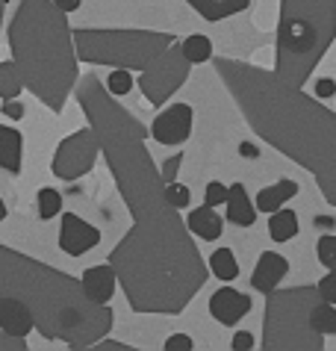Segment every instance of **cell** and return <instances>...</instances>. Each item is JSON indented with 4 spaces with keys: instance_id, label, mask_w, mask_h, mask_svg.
I'll use <instances>...</instances> for the list:
<instances>
[{
    "instance_id": "1",
    "label": "cell",
    "mask_w": 336,
    "mask_h": 351,
    "mask_svg": "<svg viewBox=\"0 0 336 351\" xmlns=\"http://www.w3.org/2000/svg\"><path fill=\"white\" fill-rule=\"evenodd\" d=\"M77 101L101 142L110 174L133 216V228L106 260L115 269L127 304L133 313H183L206 284L210 269L195 245L192 230L168 201L165 180L145 145L147 130L95 74L80 80Z\"/></svg>"
},
{
    "instance_id": "2",
    "label": "cell",
    "mask_w": 336,
    "mask_h": 351,
    "mask_svg": "<svg viewBox=\"0 0 336 351\" xmlns=\"http://www.w3.org/2000/svg\"><path fill=\"white\" fill-rule=\"evenodd\" d=\"M215 74L248 128L286 160L307 169L324 201L336 207V112L260 65L219 56Z\"/></svg>"
},
{
    "instance_id": "3",
    "label": "cell",
    "mask_w": 336,
    "mask_h": 351,
    "mask_svg": "<svg viewBox=\"0 0 336 351\" xmlns=\"http://www.w3.org/2000/svg\"><path fill=\"white\" fill-rule=\"evenodd\" d=\"M21 298L36 316V330L45 339H59L68 348H92L112 330V310L86 295L83 280L47 263L0 245V301Z\"/></svg>"
},
{
    "instance_id": "4",
    "label": "cell",
    "mask_w": 336,
    "mask_h": 351,
    "mask_svg": "<svg viewBox=\"0 0 336 351\" xmlns=\"http://www.w3.org/2000/svg\"><path fill=\"white\" fill-rule=\"evenodd\" d=\"M9 51L21 83L51 112H62L80 80L68 15L53 0H21L9 24Z\"/></svg>"
},
{
    "instance_id": "5",
    "label": "cell",
    "mask_w": 336,
    "mask_h": 351,
    "mask_svg": "<svg viewBox=\"0 0 336 351\" xmlns=\"http://www.w3.org/2000/svg\"><path fill=\"white\" fill-rule=\"evenodd\" d=\"M80 62L139 71L147 104L163 106L189 77L192 62L171 33L156 30H74Z\"/></svg>"
},
{
    "instance_id": "6",
    "label": "cell",
    "mask_w": 336,
    "mask_h": 351,
    "mask_svg": "<svg viewBox=\"0 0 336 351\" xmlns=\"http://www.w3.org/2000/svg\"><path fill=\"white\" fill-rule=\"evenodd\" d=\"M336 38V0H280L274 74L304 89Z\"/></svg>"
},
{
    "instance_id": "7",
    "label": "cell",
    "mask_w": 336,
    "mask_h": 351,
    "mask_svg": "<svg viewBox=\"0 0 336 351\" xmlns=\"http://www.w3.org/2000/svg\"><path fill=\"white\" fill-rule=\"evenodd\" d=\"M336 337V310L315 287L272 289L265 298V351H322L324 337Z\"/></svg>"
},
{
    "instance_id": "8",
    "label": "cell",
    "mask_w": 336,
    "mask_h": 351,
    "mask_svg": "<svg viewBox=\"0 0 336 351\" xmlns=\"http://www.w3.org/2000/svg\"><path fill=\"white\" fill-rule=\"evenodd\" d=\"M97 154H101V142H97L95 130L83 128V130L71 133L68 139H62L51 169H53V174L59 180H77V178H83V174H88L95 169Z\"/></svg>"
},
{
    "instance_id": "9",
    "label": "cell",
    "mask_w": 336,
    "mask_h": 351,
    "mask_svg": "<svg viewBox=\"0 0 336 351\" xmlns=\"http://www.w3.org/2000/svg\"><path fill=\"white\" fill-rule=\"evenodd\" d=\"M192 121H195V112L189 104H171L154 119L151 136L160 145H183L192 136Z\"/></svg>"
},
{
    "instance_id": "10",
    "label": "cell",
    "mask_w": 336,
    "mask_h": 351,
    "mask_svg": "<svg viewBox=\"0 0 336 351\" xmlns=\"http://www.w3.org/2000/svg\"><path fill=\"white\" fill-rule=\"evenodd\" d=\"M97 242H101V230H97L95 224L83 221L80 216H74V213L62 216V228H59V248H62L65 254L80 257V254H86V251H92Z\"/></svg>"
},
{
    "instance_id": "11",
    "label": "cell",
    "mask_w": 336,
    "mask_h": 351,
    "mask_svg": "<svg viewBox=\"0 0 336 351\" xmlns=\"http://www.w3.org/2000/svg\"><path fill=\"white\" fill-rule=\"evenodd\" d=\"M248 310H251V298L233 287H221L210 298V313L221 325H236L242 316H248Z\"/></svg>"
},
{
    "instance_id": "12",
    "label": "cell",
    "mask_w": 336,
    "mask_h": 351,
    "mask_svg": "<svg viewBox=\"0 0 336 351\" xmlns=\"http://www.w3.org/2000/svg\"><path fill=\"white\" fill-rule=\"evenodd\" d=\"M286 271H289V263H286V257H280L278 251H263L260 260H256V266H254L251 287L256 292H265V295H269L272 289H278V284L286 278Z\"/></svg>"
},
{
    "instance_id": "13",
    "label": "cell",
    "mask_w": 336,
    "mask_h": 351,
    "mask_svg": "<svg viewBox=\"0 0 336 351\" xmlns=\"http://www.w3.org/2000/svg\"><path fill=\"white\" fill-rule=\"evenodd\" d=\"M83 289L86 295L95 301V304H110V298L115 295V287H118V275L115 269L106 263V266H92L83 271Z\"/></svg>"
},
{
    "instance_id": "14",
    "label": "cell",
    "mask_w": 336,
    "mask_h": 351,
    "mask_svg": "<svg viewBox=\"0 0 336 351\" xmlns=\"http://www.w3.org/2000/svg\"><path fill=\"white\" fill-rule=\"evenodd\" d=\"M0 328H3L6 334L27 337L29 330L36 328V316H33V310H29L27 301H21V298L0 301Z\"/></svg>"
},
{
    "instance_id": "15",
    "label": "cell",
    "mask_w": 336,
    "mask_h": 351,
    "mask_svg": "<svg viewBox=\"0 0 336 351\" xmlns=\"http://www.w3.org/2000/svg\"><path fill=\"white\" fill-rule=\"evenodd\" d=\"M21 160H24V136L15 128L0 124V169L18 174L21 171Z\"/></svg>"
},
{
    "instance_id": "16",
    "label": "cell",
    "mask_w": 336,
    "mask_h": 351,
    "mask_svg": "<svg viewBox=\"0 0 336 351\" xmlns=\"http://www.w3.org/2000/svg\"><path fill=\"white\" fill-rule=\"evenodd\" d=\"M186 228H189L197 239L215 242V239L221 237V230H224V221H221L219 213H215V207L204 204V207H197V210L189 213V221H186Z\"/></svg>"
},
{
    "instance_id": "17",
    "label": "cell",
    "mask_w": 336,
    "mask_h": 351,
    "mask_svg": "<svg viewBox=\"0 0 336 351\" xmlns=\"http://www.w3.org/2000/svg\"><path fill=\"white\" fill-rule=\"evenodd\" d=\"M227 219L233 224H239V228H251L256 221V207L251 204L242 183H233V186L227 189Z\"/></svg>"
},
{
    "instance_id": "18",
    "label": "cell",
    "mask_w": 336,
    "mask_h": 351,
    "mask_svg": "<svg viewBox=\"0 0 336 351\" xmlns=\"http://www.w3.org/2000/svg\"><path fill=\"white\" fill-rule=\"evenodd\" d=\"M204 21H224L230 15H239L248 9L251 0H186Z\"/></svg>"
},
{
    "instance_id": "19",
    "label": "cell",
    "mask_w": 336,
    "mask_h": 351,
    "mask_svg": "<svg viewBox=\"0 0 336 351\" xmlns=\"http://www.w3.org/2000/svg\"><path fill=\"white\" fill-rule=\"evenodd\" d=\"M295 195H298V183L295 180H278L274 186H265L260 195H256L254 207L260 213H274V210H280L289 198H295Z\"/></svg>"
},
{
    "instance_id": "20",
    "label": "cell",
    "mask_w": 336,
    "mask_h": 351,
    "mask_svg": "<svg viewBox=\"0 0 336 351\" xmlns=\"http://www.w3.org/2000/svg\"><path fill=\"white\" fill-rule=\"evenodd\" d=\"M269 233L274 242H289L295 239V233H298V216H295L292 210H274L272 219H269Z\"/></svg>"
},
{
    "instance_id": "21",
    "label": "cell",
    "mask_w": 336,
    "mask_h": 351,
    "mask_svg": "<svg viewBox=\"0 0 336 351\" xmlns=\"http://www.w3.org/2000/svg\"><path fill=\"white\" fill-rule=\"evenodd\" d=\"M210 271L219 280H236L239 278V263H236L230 248H215L210 257Z\"/></svg>"
},
{
    "instance_id": "22",
    "label": "cell",
    "mask_w": 336,
    "mask_h": 351,
    "mask_svg": "<svg viewBox=\"0 0 336 351\" xmlns=\"http://www.w3.org/2000/svg\"><path fill=\"white\" fill-rule=\"evenodd\" d=\"M24 83H21V74H18L15 62H0V97L3 101H15L21 95Z\"/></svg>"
},
{
    "instance_id": "23",
    "label": "cell",
    "mask_w": 336,
    "mask_h": 351,
    "mask_svg": "<svg viewBox=\"0 0 336 351\" xmlns=\"http://www.w3.org/2000/svg\"><path fill=\"white\" fill-rule=\"evenodd\" d=\"M180 47H183V56H186V60H189L192 65L213 60V42H210L206 36H189V38H183Z\"/></svg>"
},
{
    "instance_id": "24",
    "label": "cell",
    "mask_w": 336,
    "mask_h": 351,
    "mask_svg": "<svg viewBox=\"0 0 336 351\" xmlns=\"http://www.w3.org/2000/svg\"><path fill=\"white\" fill-rule=\"evenodd\" d=\"M62 213V195H59L53 186H45L38 189V219L51 221L53 216Z\"/></svg>"
},
{
    "instance_id": "25",
    "label": "cell",
    "mask_w": 336,
    "mask_h": 351,
    "mask_svg": "<svg viewBox=\"0 0 336 351\" xmlns=\"http://www.w3.org/2000/svg\"><path fill=\"white\" fill-rule=\"evenodd\" d=\"M106 89H110L112 97H124L127 92L133 89V77L124 71V68H115V71L110 74V83H106Z\"/></svg>"
},
{
    "instance_id": "26",
    "label": "cell",
    "mask_w": 336,
    "mask_h": 351,
    "mask_svg": "<svg viewBox=\"0 0 336 351\" xmlns=\"http://www.w3.org/2000/svg\"><path fill=\"white\" fill-rule=\"evenodd\" d=\"M315 254H319V263L324 269H336V237H333V233H328V237L319 239Z\"/></svg>"
},
{
    "instance_id": "27",
    "label": "cell",
    "mask_w": 336,
    "mask_h": 351,
    "mask_svg": "<svg viewBox=\"0 0 336 351\" xmlns=\"http://www.w3.org/2000/svg\"><path fill=\"white\" fill-rule=\"evenodd\" d=\"M165 195H168V201L174 204L177 210H183V207H189V201H192V195H189V189L183 186V183H165Z\"/></svg>"
},
{
    "instance_id": "28",
    "label": "cell",
    "mask_w": 336,
    "mask_h": 351,
    "mask_svg": "<svg viewBox=\"0 0 336 351\" xmlns=\"http://www.w3.org/2000/svg\"><path fill=\"white\" fill-rule=\"evenodd\" d=\"M315 289H319V295L328 301V304L336 307V269H328V275L315 284Z\"/></svg>"
},
{
    "instance_id": "29",
    "label": "cell",
    "mask_w": 336,
    "mask_h": 351,
    "mask_svg": "<svg viewBox=\"0 0 336 351\" xmlns=\"http://www.w3.org/2000/svg\"><path fill=\"white\" fill-rule=\"evenodd\" d=\"M204 201H206V204H210V207H219V204H227V186H221V183H219V180L206 183Z\"/></svg>"
},
{
    "instance_id": "30",
    "label": "cell",
    "mask_w": 336,
    "mask_h": 351,
    "mask_svg": "<svg viewBox=\"0 0 336 351\" xmlns=\"http://www.w3.org/2000/svg\"><path fill=\"white\" fill-rule=\"evenodd\" d=\"M0 351H27V339L15 337V334H6V330L0 328Z\"/></svg>"
},
{
    "instance_id": "31",
    "label": "cell",
    "mask_w": 336,
    "mask_h": 351,
    "mask_svg": "<svg viewBox=\"0 0 336 351\" xmlns=\"http://www.w3.org/2000/svg\"><path fill=\"white\" fill-rule=\"evenodd\" d=\"M180 165H183V154H174L171 160H165V165L160 169L163 180H165V183H171V180L177 178V171H180Z\"/></svg>"
},
{
    "instance_id": "32",
    "label": "cell",
    "mask_w": 336,
    "mask_h": 351,
    "mask_svg": "<svg viewBox=\"0 0 336 351\" xmlns=\"http://www.w3.org/2000/svg\"><path fill=\"white\" fill-rule=\"evenodd\" d=\"M192 337H186V334H174V337H168L165 339V351H192Z\"/></svg>"
},
{
    "instance_id": "33",
    "label": "cell",
    "mask_w": 336,
    "mask_h": 351,
    "mask_svg": "<svg viewBox=\"0 0 336 351\" xmlns=\"http://www.w3.org/2000/svg\"><path fill=\"white\" fill-rule=\"evenodd\" d=\"M233 351H248L254 348V334H248V330H239V334H233Z\"/></svg>"
},
{
    "instance_id": "34",
    "label": "cell",
    "mask_w": 336,
    "mask_h": 351,
    "mask_svg": "<svg viewBox=\"0 0 336 351\" xmlns=\"http://www.w3.org/2000/svg\"><path fill=\"white\" fill-rule=\"evenodd\" d=\"M333 95H336V80H331V77L315 80V97H333Z\"/></svg>"
},
{
    "instance_id": "35",
    "label": "cell",
    "mask_w": 336,
    "mask_h": 351,
    "mask_svg": "<svg viewBox=\"0 0 336 351\" xmlns=\"http://www.w3.org/2000/svg\"><path fill=\"white\" fill-rule=\"evenodd\" d=\"M3 115H9V119H24V106L15 101H3Z\"/></svg>"
},
{
    "instance_id": "36",
    "label": "cell",
    "mask_w": 336,
    "mask_h": 351,
    "mask_svg": "<svg viewBox=\"0 0 336 351\" xmlns=\"http://www.w3.org/2000/svg\"><path fill=\"white\" fill-rule=\"evenodd\" d=\"M95 348H101V351H127V348H130V346H124V343H115V339H97V343H95Z\"/></svg>"
},
{
    "instance_id": "37",
    "label": "cell",
    "mask_w": 336,
    "mask_h": 351,
    "mask_svg": "<svg viewBox=\"0 0 336 351\" xmlns=\"http://www.w3.org/2000/svg\"><path fill=\"white\" fill-rule=\"evenodd\" d=\"M53 3H56V6L62 9L65 15H68V12H77V9H80V3H83V0H53Z\"/></svg>"
},
{
    "instance_id": "38",
    "label": "cell",
    "mask_w": 336,
    "mask_h": 351,
    "mask_svg": "<svg viewBox=\"0 0 336 351\" xmlns=\"http://www.w3.org/2000/svg\"><path fill=\"white\" fill-rule=\"evenodd\" d=\"M239 151L245 154V157H256V148H254V145H239Z\"/></svg>"
},
{
    "instance_id": "39",
    "label": "cell",
    "mask_w": 336,
    "mask_h": 351,
    "mask_svg": "<svg viewBox=\"0 0 336 351\" xmlns=\"http://www.w3.org/2000/svg\"><path fill=\"white\" fill-rule=\"evenodd\" d=\"M6 3H9V0H0V27H3V12H6Z\"/></svg>"
},
{
    "instance_id": "40",
    "label": "cell",
    "mask_w": 336,
    "mask_h": 351,
    "mask_svg": "<svg viewBox=\"0 0 336 351\" xmlns=\"http://www.w3.org/2000/svg\"><path fill=\"white\" fill-rule=\"evenodd\" d=\"M3 219H6V204L0 201V221H3Z\"/></svg>"
}]
</instances>
